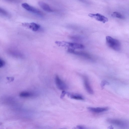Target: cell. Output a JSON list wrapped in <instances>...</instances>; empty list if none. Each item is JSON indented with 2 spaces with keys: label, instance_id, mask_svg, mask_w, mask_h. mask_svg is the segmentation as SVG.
<instances>
[{
  "label": "cell",
  "instance_id": "obj_1",
  "mask_svg": "<svg viewBox=\"0 0 129 129\" xmlns=\"http://www.w3.org/2000/svg\"><path fill=\"white\" fill-rule=\"evenodd\" d=\"M56 44L58 46L62 47H67L68 48H70L75 49H83L84 46L82 44L69 42L64 41H56Z\"/></svg>",
  "mask_w": 129,
  "mask_h": 129
},
{
  "label": "cell",
  "instance_id": "obj_2",
  "mask_svg": "<svg viewBox=\"0 0 129 129\" xmlns=\"http://www.w3.org/2000/svg\"><path fill=\"white\" fill-rule=\"evenodd\" d=\"M106 41L108 46L112 49L116 51H119L121 50V44L118 40L107 36L106 37Z\"/></svg>",
  "mask_w": 129,
  "mask_h": 129
},
{
  "label": "cell",
  "instance_id": "obj_3",
  "mask_svg": "<svg viewBox=\"0 0 129 129\" xmlns=\"http://www.w3.org/2000/svg\"><path fill=\"white\" fill-rule=\"evenodd\" d=\"M21 6L24 9L29 12L39 16L43 15V13L40 10L30 6L27 3H23L22 4Z\"/></svg>",
  "mask_w": 129,
  "mask_h": 129
},
{
  "label": "cell",
  "instance_id": "obj_4",
  "mask_svg": "<svg viewBox=\"0 0 129 129\" xmlns=\"http://www.w3.org/2000/svg\"><path fill=\"white\" fill-rule=\"evenodd\" d=\"M107 121L110 124L122 128H125L127 127V123L125 121L118 119H109Z\"/></svg>",
  "mask_w": 129,
  "mask_h": 129
},
{
  "label": "cell",
  "instance_id": "obj_5",
  "mask_svg": "<svg viewBox=\"0 0 129 129\" xmlns=\"http://www.w3.org/2000/svg\"><path fill=\"white\" fill-rule=\"evenodd\" d=\"M23 26L30 29L34 31H37L40 29V25L34 22H24L22 23Z\"/></svg>",
  "mask_w": 129,
  "mask_h": 129
},
{
  "label": "cell",
  "instance_id": "obj_6",
  "mask_svg": "<svg viewBox=\"0 0 129 129\" xmlns=\"http://www.w3.org/2000/svg\"><path fill=\"white\" fill-rule=\"evenodd\" d=\"M88 16L91 18H93L96 20L104 23L107 22L108 21L107 18L99 13H90L89 14Z\"/></svg>",
  "mask_w": 129,
  "mask_h": 129
},
{
  "label": "cell",
  "instance_id": "obj_7",
  "mask_svg": "<svg viewBox=\"0 0 129 129\" xmlns=\"http://www.w3.org/2000/svg\"><path fill=\"white\" fill-rule=\"evenodd\" d=\"M55 82L58 88L61 90H64L67 88L66 84L62 81L58 75L55 77Z\"/></svg>",
  "mask_w": 129,
  "mask_h": 129
},
{
  "label": "cell",
  "instance_id": "obj_8",
  "mask_svg": "<svg viewBox=\"0 0 129 129\" xmlns=\"http://www.w3.org/2000/svg\"><path fill=\"white\" fill-rule=\"evenodd\" d=\"M68 51L69 53L81 56L86 58L89 59L91 58L90 55L82 51H76L74 49L68 48Z\"/></svg>",
  "mask_w": 129,
  "mask_h": 129
},
{
  "label": "cell",
  "instance_id": "obj_9",
  "mask_svg": "<svg viewBox=\"0 0 129 129\" xmlns=\"http://www.w3.org/2000/svg\"><path fill=\"white\" fill-rule=\"evenodd\" d=\"M84 85L85 89L87 92L91 94H94V91L90 85L89 80L86 76H83Z\"/></svg>",
  "mask_w": 129,
  "mask_h": 129
},
{
  "label": "cell",
  "instance_id": "obj_10",
  "mask_svg": "<svg viewBox=\"0 0 129 129\" xmlns=\"http://www.w3.org/2000/svg\"><path fill=\"white\" fill-rule=\"evenodd\" d=\"M88 109L90 111L96 113L104 112L109 110V108L107 107L97 108L89 107Z\"/></svg>",
  "mask_w": 129,
  "mask_h": 129
},
{
  "label": "cell",
  "instance_id": "obj_11",
  "mask_svg": "<svg viewBox=\"0 0 129 129\" xmlns=\"http://www.w3.org/2000/svg\"><path fill=\"white\" fill-rule=\"evenodd\" d=\"M38 4L45 11L48 12L53 11V10L46 3L40 1Z\"/></svg>",
  "mask_w": 129,
  "mask_h": 129
},
{
  "label": "cell",
  "instance_id": "obj_12",
  "mask_svg": "<svg viewBox=\"0 0 129 129\" xmlns=\"http://www.w3.org/2000/svg\"><path fill=\"white\" fill-rule=\"evenodd\" d=\"M68 95L71 98L73 99L79 100H83L84 99L82 96L80 95L68 93Z\"/></svg>",
  "mask_w": 129,
  "mask_h": 129
},
{
  "label": "cell",
  "instance_id": "obj_13",
  "mask_svg": "<svg viewBox=\"0 0 129 129\" xmlns=\"http://www.w3.org/2000/svg\"><path fill=\"white\" fill-rule=\"evenodd\" d=\"M112 17L121 19H125L124 17L119 12H114L111 15Z\"/></svg>",
  "mask_w": 129,
  "mask_h": 129
},
{
  "label": "cell",
  "instance_id": "obj_14",
  "mask_svg": "<svg viewBox=\"0 0 129 129\" xmlns=\"http://www.w3.org/2000/svg\"><path fill=\"white\" fill-rule=\"evenodd\" d=\"M20 96L23 97H28L33 96V94L31 93L27 92H23L20 93Z\"/></svg>",
  "mask_w": 129,
  "mask_h": 129
},
{
  "label": "cell",
  "instance_id": "obj_15",
  "mask_svg": "<svg viewBox=\"0 0 129 129\" xmlns=\"http://www.w3.org/2000/svg\"><path fill=\"white\" fill-rule=\"evenodd\" d=\"M0 14L6 16H8L9 15L7 11L1 8H0Z\"/></svg>",
  "mask_w": 129,
  "mask_h": 129
},
{
  "label": "cell",
  "instance_id": "obj_16",
  "mask_svg": "<svg viewBox=\"0 0 129 129\" xmlns=\"http://www.w3.org/2000/svg\"><path fill=\"white\" fill-rule=\"evenodd\" d=\"M109 83L106 81H103L101 84V86L102 89L104 88V87L107 85H109Z\"/></svg>",
  "mask_w": 129,
  "mask_h": 129
},
{
  "label": "cell",
  "instance_id": "obj_17",
  "mask_svg": "<svg viewBox=\"0 0 129 129\" xmlns=\"http://www.w3.org/2000/svg\"><path fill=\"white\" fill-rule=\"evenodd\" d=\"M5 64V61L2 59L0 58V68L3 67Z\"/></svg>",
  "mask_w": 129,
  "mask_h": 129
},
{
  "label": "cell",
  "instance_id": "obj_18",
  "mask_svg": "<svg viewBox=\"0 0 129 129\" xmlns=\"http://www.w3.org/2000/svg\"><path fill=\"white\" fill-rule=\"evenodd\" d=\"M67 93L64 90H63L61 94V95L60 98L62 99L65 97L66 94H67Z\"/></svg>",
  "mask_w": 129,
  "mask_h": 129
},
{
  "label": "cell",
  "instance_id": "obj_19",
  "mask_svg": "<svg viewBox=\"0 0 129 129\" xmlns=\"http://www.w3.org/2000/svg\"><path fill=\"white\" fill-rule=\"evenodd\" d=\"M76 128L78 129H84L85 128L84 127L82 126H78L76 127Z\"/></svg>",
  "mask_w": 129,
  "mask_h": 129
},
{
  "label": "cell",
  "instance_id": "obj_20",
  "mask_svg": "<svg viewBox=\"0 0 129 129\" xmlns=\"http://www.w3.org/2000/svg\"><path fill=\"white\" fill-rule=\"evenodd\" d=\"M8 1L11 2H16L18 1V0H6Z\"/></svg>",
  "mask_w": 129,
  "mask_h": 129
}]
</instances>
